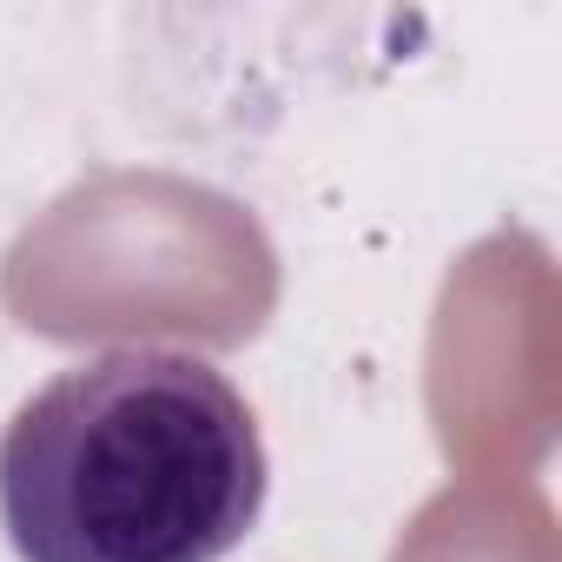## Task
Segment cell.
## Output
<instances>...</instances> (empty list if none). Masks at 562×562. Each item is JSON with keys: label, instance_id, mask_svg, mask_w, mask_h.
Wrapping results in <instances>:
<instances>
[{"label": "cell", "instance_id": "obj_1", "mask_svg": "<svg viewBox=\"0 0 562 562\" xmlns=\"http://www.w3.org/2000/svg\"><path fill=\"white\" fill-rule=\"evenodd\" d=\"M265 490L258 417L199 351L113 345L0 430V529L21 562H225Z\"/></svg>", "mask_w": 562, "mask_h": 562}]
</instances>
